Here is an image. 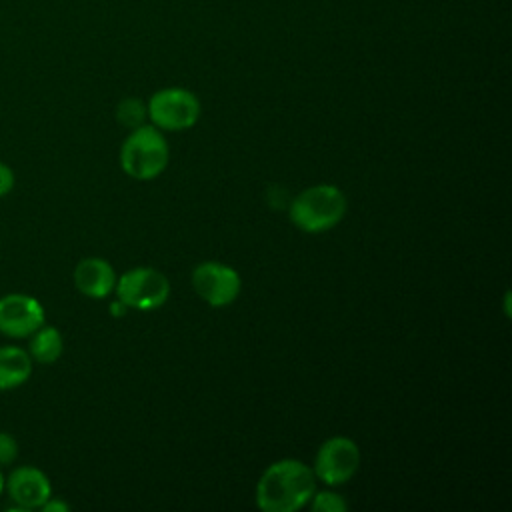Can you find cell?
Instances as JSON below:
<instances>
[{"label": "cell", "instance_id": "obj_7", "mask_svg": "<svg viewBox=\"0 0 512 512\" xmlns=\"http://www.w3.org/2000/svg\"><path fill=\"white\" fill-rule=\"evenodd\" d=\"M196 294L214 308L232 304L242 288V280L232 266L220 262H202L192 272Z\"/></svg>", "mask_w": 512, "mask_h": 512}, {"label": "cell", "instance_id": "obj_6", "mask_svg": "<svg viewBox=\"0 0 512 512\" xmlns=\"http://www.w3.org/2000/svg\"><path fill=\"white\" fill-rule=\"evenodd\" d=\"M360 466V450L354 440L346 436H334L326 440L314 458V476L328 486L348 482Z\"/></svg>", "mask_w": 512, "mask_h": 512}, {"label": "cell", "instance_id": "obj_9", "mask_svg": "<svg viewBox=\"0 0 512 512\" xmlns=\"http://www.w3.org/2000/svg\"><path fill=\"white\" fill-rule=\"evenodd\" d=\"M4 492H8L16 510H34L52 496V486L40 468L18 466L8 474Z\"/></svg>", "mask_w": 512, "mask_h": 512}, {"label": "cell", "instance_id": "obj_4", "mask_svg": "<svg viewBox=\"0 0 512 512\" xmlns=\"http://www.w3.org/2000/svg\"><path fill=\"white\" fill-rule=\"evenodd\" d=\"M116 296L126 308L156 310L170 296L168 278L148 266L132 268L116 280Z\"/></svg>", "mask_w": 512, "mask_h": 512}, {"label": "cell", "instance_id": "obj_5", "mask_svg": "<svg viewBox=\"0 0 512 512\" xmlns=\"http://www.w3.org/2000/svg\"><path fill=\"white\" fill-rule=\"evenodd\" d=\"M146 112L156 128L186 130L198 122L200 102L186 88H162L150 96Z\"/></svg>", "mask_w": 512, "mask_h": 512}, {"label": "cell", "instance_id": "obj_18", "mask_svg": "<svg viewBox=\"0 0 512 512\" xmlns=\"http://www.w3.org/2000/svg\"><path fill=\"white\" fill-rule=\"evenodd\" d=\"M124 310H128L120 300H116V302H112V306H110V312L114 314V316H122L124 314Z\"/></svg>", "mask_w": 512, "mask_h": 512}, {"label": "cell", "instance_id": "obj_14", "mask_svg": "<svg viewBox=\"0 0 512 512\" xmlns=\"http://www.w3.org/2000/svg\"><path fill=\"white\" fill-rule=\"evenodd\" d=\"M310 508L314 512H344L346 502L334 492H314L310 498Z\"/></svg>", "mask_w": 512, "mask_h": 512}, {"label": "cell", "instance_id": "obj_8", "mask_svg": "<svg viewBox=\"0 0 512 512\" xmlns=\"http://www.w3.org/2000/svg\"><path fill=\"white\" fill-rule=\"evenodd\" d=\"M44 318V308L34 296L22 292L0 296V334L14 340L28 338L44 324Z\"/></svg>", "mask_w": 512, "mask_h": 512}, {"label": "cell", "instance_id": "obj_11", "mask_svg": "<svg viewBox=\"0 0 512 512\" xmlns=\"http://www.w3.org/2000/svg\"><path fill=\"white\" fill-rule=\"evenodd\" d=\"M32 374V358L20 346H0V390H14L22 386Z\"/></svg>", "mask_w": 512, "mask_h": 512}, {"label": "cell", "instance_id": "obj_15", "mask_svg": "<svg viewBox=\"0 0 512 512\" xmlns=\"http://www.w3.org/2000/svg\"><path fill=\"white\" fill-rule=\"evenodd\" d=\"M18 458V442L10 432H0V466H8Z\"/></svg>", "mask_w": 512, "mask_h": 512}, {"label": "cell", "instance_id": "obj_16", "mask_svg": "<svg viewBox=\"0 0 512 512\" xmlns=\"http://www.w3.org/2000/svg\"><path fill=\"white\" fill-rule=\"evenodd\" d=\"M14 182H16L14 170H12L8 164L0 162V198H2V196H8V194L12 192Z\"/></svg>", "mask_w": 512, "mask_h": 512}, {"label": "cell", "instance_id": "obj_12", "mask_svg": "<svg viewBox=\"0 0 512 512\" xmlns=\"http://www.w3.org/2000/svg\"><path fill=\"white\" fill-rule=\"evenodd\" d=\"M28 342V354L32 358V362H40V364H52L62 356L64 350V340L58 328L54 326H40L38 330H34Z\"/></svg>", "mask_w": 512, "mask_h": 512}, {"label": "cell", "instance_id": "obj_2", "mask_svg": "<svg viewBox=\"0 0 512 512\" xmlns=\"http://www.w3.org/2000/svg\"><path fill=\"white\" fill-rule=\"evenodd\" d=\"M346 214V196L338 186L316 184L300 192L290 208L288 216L292 224L308 234H318L334 228Z\"/></svg>", "mask_w": 512, "mask_h": 512}, {"label": "cell", "instance_id": "obj_17", "mask_svg": "<svg viewBox=\"0 0 512 512\" xmlns=\"http://www.w3.org/2000/svg\"><path fill=\"white\" fill-rule=\"evenodd\" d=\"M42 510H46V512H66L70 506L66 504V502H62V500H54L52 496L40 506Z\"/></svg>", "mask_w": 512, "mask_h": 512}, {"label": "cell", "instance_id": "obj_19", "mask_svg": "<svg viewBox=\"0 0 512 512\" xmlns=\"http://www.w3.org/2000/svg\"><path fill=\"white\" fill-rule=\"evenodd\" d=\"M4 486H6V476H4L2 470H0V494L4 492Z\"/></svg>", "mask_w": 512, "mask_h": 512}, {"label": "cell", "instance_id": "obj_13", "mask_svg": "<svg viewBox=\"0 0 512 512\" xmlns=\"http://www.w3.org/2000/svg\"><path fill=\"white\" fill-rule=\"evenodd\" d=\"M146 104L140 98H124L116 108V118L126 128H138L146 118Z\"/></svg>", "mask_w": 512, "mask_h": 512}, {"label": "cell", "instance_id": "obj_10", "mask_svg": "<svg viewBox=\"0 0 512 512\" xmlns=\"http://www.w3.org/2000/svg\"><path fill=\"white\" fill-rule=\"evenodd\" d=\"M74 286L88 298H106L116 286V274L110 262L104 258H84L74 268Z\"/></svg>", "mask_w": 512, "mask_h": 512}, {"label": "cell", "instance_id": "obj_1", "mask_svg": "<svg viewBox=\"0 0 512 512\" xmlns=\"http://www.w3.org/2000/svg\"><path fill=\"white\" fill-rule=\"evenodd\" d=\"M316 476L300 460H278L258 480L256 504L264 512H294L310 502Z\"/></svg>", "mask_w": 512, "mask_h": 512}, {"label": "cell", "instance_id": "obj_3", "mask_svg": "<svg viewBox=\"0 0 512 512\" xmlns=\"http://www.w3.org/2000/svg\"><path fill=\"white\" fill-rule=\"evenodd\" d=\"M168 164V144L156 126L134 128L120 148L122 170L136 180H152Z\"/></svg>", "mask_w": 512, "mask_h": 512}]
</instances>
